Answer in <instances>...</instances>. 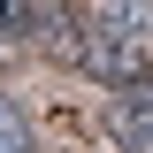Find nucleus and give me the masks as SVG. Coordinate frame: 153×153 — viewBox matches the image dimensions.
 I'll return each instance as SVG.
<instances>
[{"mask_svg": "<svg viewBox=\"0 0 153 153\" xmlns=\"http://www.w3.org/2000/svg\"><path fill=\"white\" fill-rule=\"evenodd\" d=\"M84 69L100 76V84H115V92H130V84H146L153 76V54H146V38H107V31H84Z\"/></svg>", "mask_w": 153, "mask_h": 153, "instance_id": "obj_1", "label": "nucleus"}, {"mask_svg": "<svg viewBox=\"0 0 153 153\" xmlns=\"http://www.w3.org/2000/svg\"><path fill=\"white\" fill-rule=\"evenodd\" d=\"M107 130H115L123 153H153V76L107 100Z\"/></svg>", "mask_w": 153, "mask_h": 153, "instance_id": "obj_2", "label": "nucleus"}, {"mask_svg": "<svg viewBox=\"0 0 153 153\" xmlns=\"http://www.w3.org/2000/svg\"><path fill=\"white\" fill-rule=\"evenodd\" d=\"M23 31L38 38V46H54V54H84V31H76V8L69 0H16Z\"/></svg>", "mask_w": 153, "mask_h": 153, "instance_id": "obj_3", "label": "nucleus"}, {"mask_svg": "<svg viewBox=\"0 0 153 153\" xmlns=\"http://www.w3.org/2000/svg\"><path fill=\"white\" fill-rule=\"evenodd\" d=\"M84 23L107 31V38H153V8H146V0H92Z\"/></svg>", "mask_w": 153, "mask_h": 153, "instance_id": "obj_4", "label": "nucleus"}, {"mask_svg": "<svg viewBox=\"0 0 153 153\" xmlns=\"http://www.w3.org/2000/svg\"><path fill=\"white\" fill-rule=\"evenodd\" d=\"M0 153H31V123H23V107L8 92H0Z\"/></svg>", "mask_w": 153, "mask_h": 153, "instance_id": "obj_5", "label": "nucleus"}]
</instances>
